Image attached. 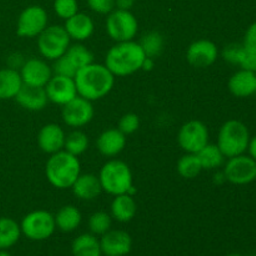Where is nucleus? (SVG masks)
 <instances>
[{
    "instance_id": "f257e3e1",
    "label": "nucleus",
    "mask_w": 256,
    "mask_h": 256,
    "mask_svg": "<svg viewBox=\"0 0 256 256\" xmlns=\"http://www.w3.org/2000/svg\"><path fill=\"white\" fill-rule=\"evenodd\" d=\"M78 95L94 102L106 98L115 85V76L105 64H92L84 66L74 78Z\"/></svg>"
},
{
    "instance_id": "f03ea898",
    "label": "nucleus",
    "mask_w": 256,
    "mask_h": 256,
    "mask_svg": "<svg viewBox=\"0 0 256 256\" xmlns=\"http://www.w3.org/2000/svg\"><path fill=\"white\" fill-rule=\"evenodd\" d=\"M146 58L139 42H116L105 56V66L115 78H125L140 72Z\"/></svg>"
},
{
    "instance_id": "7ed1b4c3",
    "label": "nucleus",
    "mask_w": 256,
    "mask_h": 256,
    "mask_svg": "<svg viewBox=\"0 0 256 256\" xmlns=\"http://www.w3.org/2000/svg\"><path fill=\"white\" fill-rule=\"evenodd\" d=\"M82 174V164L78 156L65 150L50 155L45 165L48 182L59 190L72 189L75 180Z\"/></svg>"
},
{
    "instance_id": "20e7f679",
    "label": "nucleus",
    "mask_w": 256,
    "mask_h": 256,
    "mask_svg": "<svg viewBox=\"0 0 256 256\" xmlns=\"http://www.w3.org/2000/svg\"><path fill=\"white\" fill-rule=\"evenodd\" d=\"M99 180L102 192L109 195L128 194L134 186V176L129 165L122 160L112 159L102 165L99 172Z\"/></svg>"
},
{
    "instance_id": "39448f33",
    "label": "nucleus",
    "mask_w": 256,
    "mask_h": 256,
    "mask_svg": "<svg viewBox=\"0 0 256 256\" xmlns=\"http://www.w3.org/2000/svg\"><path fill=\"white\" fill-rule=\"evenodd\" d=\"M252 136L246 125L239 120H229L220 128L218 146L226 159L245 154Z\"/></svg>"
},
{
    "instance_id": "423d86ee",
    "label": "nucleus",
    "mask_w": 256,
    "mask_h": 256,
    "mask_svg": "<svg viewBox=\"0 0 256 256\" xmlns=\"http://www.w3.org/2000/svg\"><path fill=\"white\" fill-rule=\"evenodd\" d=\"M38 39V49L46 62H55L66 52L72 39L62 25H49Z\"/></svg>"
},
{
    "instance_id": "0eeeda50",
    "label": "nucleus",
    "mask_w": 256,
    "mask_h": 256,
    "mask_svg": "<svg viewBox=\"0 0 256 256\" xmlns=\"http://www.w3.org/2000/svg\"><path fill=\"white\" fill-rule=\"evenodd\" d=\"M22 234L32 242L50 239L56 230L55 216L46 210H35L22 218L20 222Z\"/></svg>"
},
{
    "instance_id": "6e6552de",
    "label": "nucleus",
    "mask_w": 256,
    "mask_h": 256,
    "mask_svg": "<svg viewBox=\"0 0 256 256\" xmlns=\"http://www.w3.org/2000/svg\"><path fill=\"white\" fill-rule=\"evenodd\" d=\"M106 32L115 42H132L139 32V22L130 10H112L106 18Z\"/></svg>"
},
{
    "instance_id": "1a4fd4ad",
    "label": "nucleus",
    "mask_w": 256,
    "mask_h": 256,
    "mask_svg": "<svg viewBox=\"0 0 256 256\" xmlns=\"http://www.w3.org/2000/svg\"><path fill=\"white\" fill-rule=\"evenodd\" d=\"M49 26L46 10L39 5L28 6L20 12L16 22V34L24 39L38 38Z\"/></svg>"
},
{
    "instance_id": "9d476101",
    "label": "nucleus",
    "mask_w": 256,
    "mask_h": 256,
    "mask_svg": "<svg viewBox=\"0 0 256 256\" xmlns=\"http://www.w3.org/2000/svg\"><path fill=\"white\" fill-rule=\"evenodd\" d=\"M210 132L206 125L199 120H190L180 128L178 132V144L189 154H198L209 144Z\"/></svg>"
},
{
    "instance_id": "9b49d317",
    "label": "nucleus",
    "mask_w": 256,
    "mask_h": 256,
    "mask_svg": "<svg viewBox=\"0 0 256 256\" xmlns=\"http://www.w3.org/2000/svg\"><path fill=\"white\" fill-rule=\"evenodd\" d=\"M226 182L234 185H248L256 180V162L250 155L230 158L224 164Z\"/></svg>"
},
{
    "instance_id": "f8f14e48",
    "label": "nucleus",
    "mask_w": 256,
    "mask_h": 256,
    "mask_svg": "<svg viewBox=\"0 0 256 256\" xmlns=\"http://www.w3.org/2000/svg\"><path fill=\"white\" fill-rule=\"evenodd\" d=\"M95 115L94 105L92 102L78 95L75 99L62 106V118L65 125L72 129H80L92 122Z\"/></svg>"
},
{
    "instance_id": "ddd939ff",
    "label": "nucleus",
    "mask_w": 256,
    "mask_h": 256,
    "mask_svg": "<svg viewBox=\"0 0 256 256\" xmlns=\"http://www.w3.org/2000/svg\"><path fill=\"white\" fill-rule=\"evenodd\" d=\"M22 84L32 88H45L52 78V68L48 64L46 60L32 58L25 60L24 65L20 68Z\"/></svg>"
},
{
    "instance_id": "4468645a",
    "label": "nucleus",
    "mask_w": 256,
    "mask_h": 256,
    "mask_svg": "<svg viewBox=\"0 0 256 256\" xmlns=\"http://www.w3.org/2000/svg\"><path fill=\"white\" fill-rule=\"evenodd\" d=\"M219 58V48L214 42L199 39L192 42L186 50V60L196 69H205L216 62Z\"/></svg>"
},
{
    "instance_id": "2eb2a0df",
    "label": "nucleus",
    "mask_w": 256,
    "mask_h": 256,
    "mask_svg": "<svg viewBox=\"0 0 256 256\" xmlns=\"http://www.w3.org/2000/svg\"><path fill=\"white\" fill-rule=\"evenodd\" d=\"M48 99L52 104L64 106L69 102L78 96L76 85H75L74 78L60 76V75H52L50 82L45 86Z\"/></svg>"
},
{
    "instance_id": "dca6fc26",
    "label": "nucleus",
    "mask_w": 256,
    "mask_h": 256,
    "mask_svg": "<svg viewBox=\"0 0 256 256\" xmlns=\"http://www.w3.org/2000/svg\"><path fill=\"white\" fill-rule=\"evenodd\" d=\"M102 255L126 256L132 249V239L124 230H109L100 239Z\"/></svg>"
},
{
    "instance_id": "f3484780",
    "label": "nucleus",
    "mask_w": 256,
    "mask_h": 256,
    "mask_svg": "<svg viewBox=\"0 0 256 256\" xmlns=\"http://www.w3.org/2000/svg\"><path fill=\"white\" fill-rule=\"evenodd\" d=\"M66 134L58 124H48L42 128L38 135V145L40 150L48 155L56 154L64 150Z\"/></svg>"
},
{
    "instance_id": "a211bd4d",
    "label": "nucleus",
    "mask_w": 256,
    "mask_h": 256,
    "mask_svg": "<svg viewBox=\"0 0 256 256\" xmlns=\"http://www.w3.org/2000/svg\"><path fill=\"white\" fill-rule=\"evenodd\" d=\"M96 148L105 158H115L122 154L126 148V135L119 129H108L99 135Z\"/></svg>"
},
{
    "instance_id": "6ab92c4d",
    "label": "nucleus",
    "mask_w": 256,
    "mask_h": 256,
    "mask_svg": "<svg viewBox=\"0 0 256 256\" xmlns=\"http://www.w3.org/2000/svg\"><path fill=\"white\" fill-rule=\"evenodd\" d=\"M70 39L76 42L89 40L95 32V24L92 18L85 12H76L74 16L65 20L64 25Z\"/></svg>"
},
{
    "instance_id": "aec40b11",
    "label": "nucleus",
    "mask_w": 256,
    "mask_h": 256,
    "mask_svg": "<svg viewBox=\"0 0 256 256\" xmlns=\"http://www.w3.org/2000/svg\"><path fill=\"white\" fill-rule=\"evenodd\" d=\"M15 100L22 109L34 112L44 110L50 102L45 88H32L26 85H22Z\"/></svg>"
},
{
    "instance_id": "412c9836",
    "label": "nucleus",
    "mask_w": 256,
    "mask_h": 256,
    "mask_svg": "<svg viewBox=\"0 0 256 256\" xmlns=\"http://www.w3.org/2000/svg\"><path fill=\"white\" fill-rule=\"evenodd\" d=\"M72 190L82 202H92L102 192L99 176L95 174H80L72 184Z\"/></svg>"
},
{
    "instance_id": "4be33fe9",
    "label": "nucleus",
    "mask_w": 256,
    "mask_h": 256,
    "mask_svg": "<svg viewBox=\"0 0 256 256\" xmlns=\"http://www.w3.org/2000/svg\"><path fill=\"white\" fill-rule=\"evenodd\" d=\"M230 92L236 98H249L256 92V72L240 69L228 82Z\"/></svg>"
},
{
    "instance_id": "5701e85b",
    "label": "nucleus",
    "mask_w": 256,
    "mask_h": 256,
    "mask_svg": "<svg viewBox=\"0 0 256 256\" xmlns=\"http://www.w3.org/2000/svg\"><path fill=\"white\" fill-rule=\"evenodd\" d=\"M138 212V204L134 196L129 194H122L114 196L110 206V215L114 220L122 224L130 222Z\"/></svg>"
},
{
    "instance_id": "b1692460",
    "label": "nucleus",
    "mask_w": 256,
    "mask_h": 256,
    "mask_svg": "<svg viewBox=\"0 0 256 256\" xmlns=\"http://www.w3.org/2000/svg\"><path fill=\"white\" fill-rule=\"evenodd\" d=\"M22 79L19 70L0 68V100L6 102L16 98L22 88Z\"/></svg>"
},
{
    "instance_id": "393cba45",
    "label": "nucleus",
    "mask_w": 256,
    "mask_h": 256,
    "mask_svg": "<svg viewBox=\"0 0 256 256\" xmlns=\"http://www.w3.org/2000/svg\"><path fill=\"white\" fill-rule=\"evenodd\" d=\"M54 216L56 229L62 232H75L76 229H79L82 222V212L74 205H65Z\"/></svg>"
},
{
    "instance_id": "a878e982",
    "label": "nucleus",
    "mask_w": 256,
    "mask_h": 256,
    "mask_svg": "<svg viewBox=\"0 0 256 256\" xmlns=\"http://www.w3.org/2000/svg\"><path fill=\"white\" fill-rule=\"evenodd\" d=\"M20 224L12 218H0V250H9L19 242L22 238Z\"/></svg>"
},
{
    "instance_id": "bb28decb",
    "label": "nucleus",
    "mask_w": 256,
    "mask_h": 256,
    "mask_svg": "<svg viewBox=\"0 0 256 256\" xmlns=\"http://www.w3.org/2000/svg\"><path fill=\"white\" fill-rule=\"evenodd\" d=\"M72 252L74 256H102L100 240L92 232L75 238L72 244Z\"/></svg>"
},
{
    "instance_id": "cd10ccee",
    "label": "nucleus",
    "mask_w": 256,
    "mask_h": 256,
    "mask_svg": "<svg viewBox=\"0 0 256 256\" xmlns=\"http://www.w3.org/2000/svg\"><path fill=\"white\" fill-rule=\"evenodd\" d=\"M196 155L202 162V170H209V172L224 166L225 160H226L220 148L216 144H210V142L206 146L202 148Z\"/></svg>"
},
{
    "instance_id": "c85d7f7f",
    "label": "nucleus",
    "mask_w": 256,
    "mask_h": 256,
    "mask_svg": "<svg viewBox=\"0 0 256 256\" xmlns=\"http://www.w3.org/2000/svg\"><path fill=\"white\" fill-rule=\"evenodd\" d=\"M64 56L66 58L68 62L72 64V66L76 72H79L84 66H88V65L94 62V54L82 42L70 45L69 49L64 54Z\"/></svg>"
},
{
    "instance_id": "c756f323",
    "label": "nucleus",
    "mask_w": 256,
    "mask_h": 256,
    "mask_svg": "<svg viewBox=\"0 0 256 256\" xmlns=\"http://www.w3.org/2000/svg\"><path fill=\"white\" fill-rule=\"evenodd\" d=\"M176 170L178 172H179L180 176L184 178V179L192 180L202 174V166L196 154L185 152V155H182V156L178 160Z\"/></svg>"
},
{
    "instance_id": "7c9ffc66",
    "label": "nucleus",
    "mask_w": 256,
    "mask_h": 256,
    "mask_svg": "<svg viewBox=\"0 0 256 256\" xmlns=\"http://www.w3.org/2000/svg\"><path fill=\"white\" fill-rule=\"evenodd\" d=\"M88 149H89V138L84 132H80L79 129H74V132L66 135L64 146L65 152L79 158L80 155L85 154Z\"/></svg>"
},
{
    "instance_id": "2f4dec72",
    "label": "nucleus",
    "mask_w": 256,
    "mask_h": 256,
    "mask_svg": "<svg viewBox=\"0 0 256 256\" xmlns=\"http://www.w3.org/2000/svg\"><path fill=\"white\" fill-rule=\"evenodd\" d=\"M139 44L148 58L155 59L162 54V49H164V38L160 32H150L142 36Z\"/></svg>"
},
{
    "instance_id": "473e14b6",
    "label": "nucleus",
    "mask_w": 256,
    "mask_h": 256,
    "mask_svg": "<svg viewBox=\"0 0 256 256\" xmlns=\"http://www.w3.org/2000/svg\"><path fill=\"white\" fill-rule=\"evenodd\" d=\"M112 218L106 212H94L89 219V230L95 236H102L109 230H112Z\"/></svg>"
},
{
    "instance_id": "72a5a7b5",
    "label": "nucleus",
    "mask_w": 256,
    "mask_h": 256,
    "mask_svg": "<svg viewBox=\"0 0 256 256\" xmlns=\"http://www.w3.org/2000/svg\"><path fill=\"white\" fill-rule=\"evenodd\" d=\"M54 12L60 19L68 20L79 12L78 0H54Z\"/></svg>"
},
{
    "instance_id": "f704fd0d",
    "label": "nucleus",
    "mask_w": 256,
    "mask_h": 256,
    "mask_svg": "<svg viewBox=\"0 0 256 256\" xmlns=\"http://www.w3.org/2000/svg\"><path fill=\"white\" fill-rule=\"evenodd\" d=\"M140 128V118L139 115L135 112H128V114L122 115L120 119L118 129L122 132L124 135H132L139 130Z\"/></svg>"
},
{
    "instance_id": "c9c22d12",
    "label": "nucleus",
    "mask_w": 256,
    "mask_h": 256,
    "mask_svg": "<svg viewBox=\"0 0 256 256\" xmlns=\"http://www.w3.org/2000/svg\"><path fill=\"white\" fill-rule=\"evenodd\" d=\"M242 50H244V45L242 44H229L224 48L222 50V59L226 62L232 65H239L240 58H242Z\"/></svg>"
},
{
    "instance_id": "e433bc0d",
    "label": "nucleus",
    "mask_w": 256,
    "mask_h": 256,
    "mask_svg": "<svg viewBox=\"0 0 256 256\" xmlns=\"http://www.w3.org/2000/svg\"><path fill=\"white\" fill-rule=\"evenodd\" d=\"M52 72L55 75H60V76H66V78H75L76 75V70L72 66L69 62L66 60V58L62 55V58H59L58 60H55L54 65H52Z\"/></svg>"
},
{
    "instance_id": "4c0bfd02",
    "label": "nucleus",
    "mask_w": 256,
    "mask_h": 256,
    "mask_svg": "<svg viewBox=\"0 0 256 256\" xmlns=\"http://www.w3.org/2000/svg\"><path fill=\"white\" fill-rule=\"evenodd\" d=\"M90 10L100 15H108L115 10V0H86Z\"/></svg>"
},
{
    "instance_id": "58836bf2",
    "label": "nucleus",
    "mask_w": 256,
    "mask_h": 256,
    "mask_svg": "<svg viewBox=\"0 0 256 256\" xmlns=\"http://www.w3.org/2000/svg\"><path fill=\"white\" fill-rule=\"evenodd\" d=\"M239 66L244 70L256 72V50L245 48L242 50V58H240Z\"/></svg>"
},
{
    "instance_id": "ea45409f",
    "label": "nucleus",
    "mask_w": 256,
    "mask_h": 256,
    "mask_svg": "<svg viewBox=\"0 0 256 256\" xmlns=\"http://www.w3.org/2000/svg\"><path fill=\"white\" fill-rule=\"evenodd\" d=\"M242 45H244L245 48H249V49L256 50V22H254V24H252L248 28L246 32H245Z\"/></svg>"
},
{
    "instance_id": "a19ab883",
    "label": "nucleus",
    "mask_w": 256,
    "mask_h": 256,
    "mask_svg": "<svg viewBox=\"0 0 256 256\" xmlns=\"http://www.w3.org/2000/svg\"><path fill=\"white\" fill-rule=\"evenodd\" d=\"M25 59L22 54L19 52H15V54H12L8 59V68H12V69L20 70V68L24 65Z\"/></svg>"
},
{
    "instance_id": "79ce46f5",
    "label": "nucleus",
    "mask_w": 256,
    "mask_h": 256,
    "mask_svg": "<svg viewBox=\"0 0 256 256\" xmlns=\"http://www.w3.org/2000/svg\"><path fill=\"white\" fill-rule=\"evenodd\" d=\"M136 0H115V9L132 10Z\"/></svg>"
},
{
    "instance_id": "37998d69",
    "label": "nucleus",
    "mask_w": 256,
    "mask_h": 256,
    "mask_svg": "<svg viewBox=\"0 0 256 256\" xmlns=\"http://www.w3.org/2000/svg\"><path fill=\"white\" fill-rule=\"evenodd\" d=\"M154 66H155V59L146 56L144 60V64H142V70H144V72H152V70L154 69Z\"/></svg>"
},
{
    "instance_id": "c03bdc74",
    "label": "nucleus",
    "mask_w": 256,
    "mask_h": 256,
    "mask_svg": "<svg viewBox=\"0 0 256 256\" xmlns=\"http://www.w3.org/2000/svg\"><path fill=\"white\" fill-rule=\"evenodd\" d=\"M248 152H249V155L252 158V159L256 162V135L254 138L250 139L249 148H248Z\"/></svg>"
},
{
    "instance_id": "a18cd8bd",
    "label": "nucleus",
    "mask_w": 256,
    "mask_h": 256,
    "mask_svg": "<svg viewBox=\"0 0 256 256\" xmlns=\"http://www.w3.org/2000/svg\"><path fill=\"white\" fill-rule=\"evenodd\" d=\"M225 182H226V178H225L224 172H216V174H215V176H214L215 184L222 185V184H224Z\"/></svg>"
},
{
    "instance_id": "49530a36",
    "label": "nucleus",
    "mask_w": 256,
    "mask_h": 256,
    "mask_svg": "<svg viewBox=\"0 0 256 256\" xmlns=\"http://www.w3.org/2000/svg\"><path fill=\"white\" fill-rule=\"evenodd\" d=\"M0 256H12L10 252H8V250H0Z\"/></svg>"
},
{
    "instance_id": "de8ad7c7",
    "label": "nucleus",
    "mask_w": 256,
    "mask_h": 256,
    "mask_svg": "<svg viewBox=\"0 0 256 256\" xmlns=\"http://www.w3.org/2000/svg\"><path fill=\"white\" fill-rule=\"evenodd\" d=\"M228 256H242V255H240V254H230V255H228Z\"/></svg>"
},
{
    "instance_id": "09e8293b",
    "label": "nucleus",
    "mask_w": 256,
    "mask_h": 256,
    "mask_svg": "<svg viewBox=\"0 0 256 256\" xmlns=\"http://www.w3.org/2000/svg\"><path fill=\"white\" fill-rule=\"evenodd\" d=\"M255 94H256V92H255Z\"/></svg>"
},
{
    "instance_id": "8fccbe9b",
    "label": "nucleus",
    "mask_w": 256,
    "mask_h": 256,
    "mask_svg": "<svg viewBox=\"0 0 256 256\" xmlns=\"http://www.w3.org/2000/svg\"><path fill=\"white\" fill-rule=\"evenodd\" d=\"M255 256H256V255H255Z\"/></svg>"
}]
</instances>
